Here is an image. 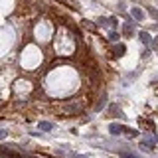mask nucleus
<instances>
[{"instance_id": "20e7f679", "label": "nucleus", "mask_w": 158, "mask_h": 158, "mask_svg": "<svg viewBox=\"0 0 158 158\" xmlns=\"http://www.w3.org/2000/svg\"><path fill=\"white\" fill-rule=\"evenodd\" d=\"M131 16H132L135 20H142V18H144V10H142V8H138V6H135V8L131 10Z\"/></svg>"}, {"instance_id": "f03ea898", "label": "nucleus", "mask_w": 158, "mask_h": 158, "mask_svg": "<svg viewBox=\"0 0 158 158\" xmlns=\"http://www.w3.org/2000/svg\"><path fill=\"white\" fill-rule=\"evenodd\" d=\"M83 109V103H79V101H71V103H65L63 105V111L65 113H79V111Z\"/></svg>"}, {"instance_id": "ddd939ff", "label": "nucleus", "mask_w": 158, "mask_h": 158, "mask_svg": "<svg viewBox=\"0 0 158 158\" xmlns=\"http://www.w3.org/2000/svg\"><path fill=\"white\" fill-rule=\"evenodd\" d=\"M109 40H111V41H119V34H117V32H111V34H109Z\"/></svg>"}, {"instance_id": "4468645a", "label": "nucleus", "mask_w": 158, "mask_h": 158, "mask_svg": "<svg viewBox=\"0 0 158 158\" xmlns=\"http://www.w3.org/2000/svg\"><path fill=\"white\" fill-rule=\"evenodd\" d=\"M148 14H150V16H152V18H154V20H158V12L154 10V8H148Z\"/></svg>"}, {"instance_id": "39448f33", "label": "nucleus", "mask_w": 158, "mask_h": 158, "mask_svg": "<svg viewBox=\"0 0 158 158\" xmlns=\"http://www.w3.org/2000/svg\"><path fill=\"white\" fill-rule=\"evenodd\" d=\"M109 132H111V135H123V132H124V127H123V124L113 123V124L109 127Z\"/></svg>"}, {"instance_id": "f257e3e1", "label": "nucleus", "mask_w": 158, "mask_h": 158, "mask_svg": "<svg viewBox=\"0 0 158 158\" xmlns=\"http://www.w3.org/2000/svg\"><path fill=\"white\" fill-rule=\"evenodd\" d=\"M158 142V136L154 132H150V135H142V140H140V150H146V152H152L154 150Z\"/></svg>"}, {"instance_id": "9b49d317", "label": "nucleus", "mask_w": 158, "mask_h": 158, "mask_svg": "<svg viewBox=\"0 0 158 158\" xmlns=\"http://www.w3.org/2000/svg\"><path fill=\"white\" fill-rule=\"evenodd\" d=\"M120 156H123V158H142V156L135 154V152H120Z\"/></svg>"}, {"instance_id": "423d86ee", "label": "nucleus", "mask_w": 158, "mask_h": 158, "mask_svg": "<svg viewBox=\"0 0 158 158\" xmlns=\"http://www.w3.org/2000/svg\"><path fill=\"white\" fill-rule=\"evenodd\" d=\"M124 52H127V48H124L123 44H117L113 48V57H120V56H124Z\"/></svg>"}, {"instance_id": "f8f14e48", "label": "nucleus", "mask_w": 158, "mask_h": 158, "mask_svg": "<svg viewBox=\"0 0 158 158\" xmlns=\"http://www.w3.org/2000/svg\"><path fill=\"white\" fill-rule=\"evenodd\" d=\"M124 135L132 138V136H138V132H136V131H132V128H127V127H124Z\"/></svg>"}, {"instance_id": "0eeeda50", "label": "nucleus", "mask_w": 158, "mask_h": 158, "mask_svg": "<svg viewBox=\"0 0 158 158\" xmlns=\"http://www.w3.org/2000/svg\"><path fill=\"white\" fill-rule=\"evenodd\" d=\"M109 113L113 115V117H119V119H124V113L119 109V105H111V109H109Z\"/></svg>"}, {"instance_id": "7ed1b4c3", "label": "nucleus", "mask_w": 158, "mask_h": 158, "mask_svg": "<svg viewBox=\"0 0 158 158\" xmlns=\"http://www.w3.org/2000/svg\"><path fill=\"white\" fill-rule=\"evenodd\" d=\"M105 105H107V95H101V97H99V101L95 103V113L103 111V109H105Z\"/></svg>"}, {"instance_id": "9d476101", "label": "nucleus", "mask_w": 158, "mask_h": 158, "mask_svg": "<svg viewBox=\"0 0 158 158\" xmlns=\"http://www.w3.org/2000/svg\"><path fill=\"white\" fill-rule=\"evenodd\" d=\"M138 38H140V41H142V44H150V36H148L146 34V32H140V36H138Z\"/></svg>"}, {"instance_id": "6e6552de", "label": "nucleus", "mask_w": 158, "mask_h": 158, "mask_svg": "<svg viewBox=\"0 0 158 158\" xmlns=\"http://www.w3.org/2000/svg\"><path fill=\"white\" fill-rule=\"evenodd\" d=\"M52 128H53V124L48 123V120H41V123H40V131H41V132H49Z\"/></svg>"}, {"instance_id": "dca6fc26", "label": "nucleus", "mask_w": 158, "mask_h": 158, "mask_svg": "<svg viewBox=\"0 0 158 158\" xmlns=\"http://www.w3.org/2000/svg\"><path fill=\"white\" fill-rule=\"evenodd\" d=\"M152 44H154V45H156V48H158V38H154V41H152Z\"/></svg>"}, {"instance_id": "f3484780", "label": "nucleus", "mask_w": 158, "mask_h": 158, "mask_svg": "<svg viewBox=\"0 0 158 158\" xmlns=\"http://www.w3.org/2000/svg\"><path fill=\"white\" fill-rule=\"evenodd\" d=\"M75 158H89V156H85V154H79V156H75Z\"/></svg>"}, {"instance_id": "2eb2a0df", "label": "nucleus", "mask_w": 158, "mask_h": 158, "mask_svg": "<svg viewBox=\"0 0 158 158\" xmlns=\"http://www.w3.org/2000/svg\"><path fill=\"white\" fill-rule=\"evenodd\" d=\"M6 135H8V131H4V128H0V140H2V138H6Z\"/></svg>"}, {"instance_id": "1a4fd4ad", "label": "nucleus", "mask_w": 158, "mask_h": 158, "mask_svg": "<svg viewBox=\"0 0 158 158\" xmlns=\"http://www.w3.org/2000/svg\"><path fill=\"white\" fill-rule=\"evenodd\" d=\"M132 24H128V22H124V26H123V34L124 36H132Z\"/></svg>"}]
</instances>
